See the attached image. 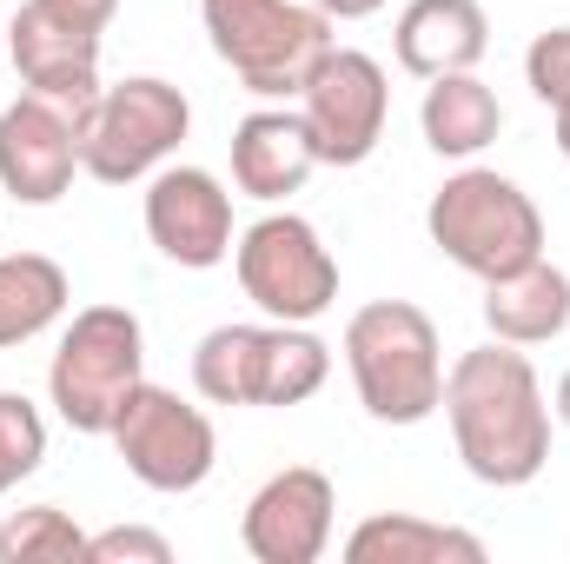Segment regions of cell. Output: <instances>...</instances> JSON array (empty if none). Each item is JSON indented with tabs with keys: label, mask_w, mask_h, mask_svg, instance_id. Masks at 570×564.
I'll list each match as a JSON object with an SVG mask.
<instances>
[{
	"label": "cell",
	"mask_w": 570,
	"mask_h": 564,
	"mask_svg": "<svg viewBox=\"0 0 570 564\" xmlns=\"http://www.w3.org/2000/svg\"><path fill=\"white\" fill-rule=\"evenodd\" d=\"M444 419L464 471L478 485L518 492L551 465V406L524 346H478L444 372Z\"/></svg>",
	"instance_id": "1"
},
{
	"label": "cell",
	"mask_w": 570,
	"mask_h": 564,
	"mask_svg": "<svg viewBox=\"0 0 570 564\" xmlns=\"http://www.w3.org/2000/svg\"><path fill=\"white\" fill-rule=\"evenodd\" d=\"M345 366L379 425H425L444 406V346L425 305L372 299L345 319Z\"/></svg>",
	"instance_id": "2"
},
{
	"label": "cell",
	"mask_w": 570,
	"mask_h": 564,
	"mask_svg": "<svg viewBox=\"0 0 570 564\" xmlns=\"http://www.w3.org/2000/svg\"><path fill=\"white\" fill-rule=\"evenodd\" d=\"M425 233L431 246L451 266H464L471 280H498V273H518V266L544 260V213H538V200L518 179L491 173V166H464V173H451L431 193Z\"/></svg>",
	"instance_id": "3"
},
{
	"label": "cell",
	"mask_w": 570,
	"mask_h": 564,
	"mask_svg": "<svg viewBox=\"0 0 570 564\" xmlns=\"http://www.w3.org/2000/svg\"><path fill=\"white\" fill-rule=\"evenodd\" d=\"M332 379V346L305 325H213L193 346V386L206 406H305Z\"/></svg>",
	"instance_id": "4"
},
{
	"label": "cell",
	"mask_w": 570,
	"mask_h": 564,
	"mask_svg": "<svg viewBox=\"0 0 570 564\" xmlns=\"http://www.w3.org/2000/svg\"><path fill=\"white\" fill-rule=\"evenodd\" d=\"M213 54L233 67V80L259 100H298L312 67L338 47L332 13L298 0H199Z\"/></svg>",
	"instance_id": "5"
},
{
	"label": "cell",
	"mask_w": 570,
	"mask_h": 564,
	"mask_svg": "<svg viewBox=\"0 0 570 564\" xmlns=\"http://www.w3.org/2000/svg\"><path fill=\"white\" fill-rule=\"evenodd\" d=\"M146 379V332L127 305H80L73 325L53 346L47 366V406L60 412V425L107 438L120 406L140 392Z\"/></svg>",
	"instance_id": "6"
},
{
	"label": "cell",
	"mask_w": 570,
	"mask_h": 564,
	"mask_svg": "<svg viewBox=\"0 0 570 564\" xmlns=\"http://www.w3.org/2000/svg\"><path fill=\"white\" fill-rule=\"evenodd\" d=\"M73 127H80V173H94L100 186H134L179 153V140L193 134V107L173 80L134 74L120 87H100V100Z\"/></svg>",
	"instance_id": "7"
},
{
	"label": "cell",
	"mask_w": 570,
	"mask_h": 564,
	"mask_svg": "<svg viewBox=\"0 0 570 564\" xmlns=\"http://www.w3.org/2000/svg\"><path fill=\"white\" fill-rule=\"evenodd\" d=\"M233 273L239 292L285 325H312L332 299H338V260L318 240L312 220L298 213H266L233 240Z\"/></svg>",
	"instance_id": "8"
},
{
	"label": "cell",
	"mask_w": 570,
	"mask_h": 564,
	"mask_svg": "<svg viewBox=\"0 0 570 564\" xmlns=\"http://www.w3.org/2000/svg\"><path fill=\"white\" fill-rule=\"evenodd\" d=\"M114 451H120V465L140 478L146 492H199L206 478H213V465H219V431L213 419L199 412V406H186L179 392H166V386H146L120 406V419H114Z\"/></svg>",
	"instance_id": "9"
},
{
	"label": "cell",
	"mask_w": 570,
	"mask_h": 564,
	"mask_svg": "<svg viewBox=\"0 0 570 564\" xmlns=\"http://www.w3.org/2000/svg\"><path fill=\"white\" fill-rule=\"evenodd\" d=\"M298 114L312 127L318 166H365L385 140V114H392L385 67L358 47H332L312 67V80L298 94Z\"/></svg>",
	"instance_id": "10"
},
{
	"label": "cell",
	"mask_w": 570,
	"mask_h": 564,
	"mask_svg": "<svg viewBox=\"0 0 570 564\" xmlns=\"http://www.w3.org/2000/svg\"><path fill=\"white\" fill-rule=\"evenodd\" d=\"M146 240L186 273L226 266L233 260V193L206 166H159L146 179Z\"/></svg>",
	"instance_id": "11"
},
{
	"label": "cell",
	"mask_w": 570,
	"mask_h": 564,
	"mask_svg": "<svg viewBox=\"0 0 570 564\" xmlns=\"http://www.w3.org/2000/svg\"><path fill=\"white\" fill-rule=\"evenodd\" d=\"M332 512H338L332 478L312 465H285L253 492L239 538L259 564H318L332 545Z\"/></svg>",
	"instance_id": "12"
},
{
	"label": "cell",
	"mask_w": 570,
	"mask_h": 564,
	"mask_svg": "<svg viewBox=\"0 0 570 564\" xmlns=\"http://www.w3.org/2000/svg\"><path fill=\"white\" fill-rule=\"evenodd\" d=\"M73 173H80V127L67 107L40 94L0 107V193H13L20 206H53L73 193Z\"/></svg>",
	"instance_id": "13"
},
{
	"label": "cell",
	"mask_w": 570,
	"mask_h": 564,
	"mask_svg": "<svg viewBox=\"0 0 570 564\" xmlns=\"http://www.w3.org/2000/svg\"><path fill=\"white\" fill-rule=\"evenodd\" d=\"M7 54H13L20 80H27V94L67 107L73 120L100 100V33L47 13L40 0H20V13L7 27Z\"/></svg>",
	"instance_id": "14"
},
{
	"label": "cell",
	"mask_w": 570,
	"mask_h": 564,
	"mask_svg": "<svg viewBox=\"0 0 570 564\" xmlns=\"http://www.w3.org/2000/svg\"><path fill=\"white\" fill-rule=\"evenodd\" d=\"M312 173H318V146H312L305 114H292V107H259V114H246V120L233 127V186H239L246 200L279 206V200H292Z\"/></svg>",
	"instance_id": "15"
},
{
	"label": "cell",
	"mask_w": 570,
	"mask_h": 564,
	"mask_svg": "<svg viewBox=\"0 0 570 564\" xmlns=\"http://www.w3.org/2000/svg\"><path fill=\"white\" fill-rule=\"evenodd\" d=\"M491 47V20L478 0H412L399 13V33H392V54L405 74L438 80V74H471Z\"/></svg>",
	"instance_id": "16"
},
{
	"label": "cell",
	"mask_w": 570,
	"mask_h": 564,
	"mask_svg": "<svg viewBox=\"0 0 570 564\" xmlns=\"http://www.w3.org/2000/svg\"><path fill=\"white\" fill-rule=\"evenodd\" d=\"M484 325L504 346H551L570 325V273H558L551 260H531L518 273L484 280Z\"/></svg>",
	"instance_id": "17"
},
{
	"label": "cell",
	"mask_w": 570,
	"mask_h": 564,
	"mask_svg": "<svg viewBox=\"0 0 570 564\" xmlns=\"http://www.w3.org/2000/svg\"><path fill=\"white\" fill-rule=\"evenodd\" d=\"M345 564H484V538L412 512H379L345 538Z\"/></svg>",
	"instance_id": "18"
},
{
	"label": "cell",
	"mask_w": 570,
	"mask_h": 564,
	"mask_svg": "<svg viewBox=\"0 0 570 564\" xmlns=\"http://www.w3.org/2000/svg\"><path fill=\"white\" fill-rule=\"evenodd\" d=\"M419 127H425V146L438 159H471V153H484L498 140L504 107L478 74H438V80H425Z\"/></svg>",
	"instance_id": "19"
},
{
	"label": "cell",
	"mask_w": 570,
	"mask_h": 564,
	"mask_svg": "<svg viewBox=\"0 0 570 564\" xmlns=\"http://www.w3.org/2000/svg\"><path fill=\"white\" fill-rule=\"evenodd\" d=\"M73 305V280L47 253H7L0 260V352L40 339Z\"/></svg>",
	"instance_id": "20"
},
{
	"label": "cell",
	"mask_w": 570,
	"mask_h": 564,
	"mask_svg": "<svg viewBox=\"0 0 570 564\" xmlns=\"http://www.w3.org/2000/svg\"><path fill=\"white\" fill-rule=\"evenodd\" d=\"M87 558V532L60 505H27L0 525V564H73Z\"/></svg>",
	"instance_id": "21"
},
{
	"label": "cell",
	"mask_w": 570,
	"mask_h": 564,
	"mask_svg": "<svg viewBox=\"0 0 570 564\" xmlns=\"http://www.w3.org/2000/svg\"><path fill=\"white\" fill-rule=\"evenodd\" d=\"M40 458H47V419H40V406L27 392H0V498L20 478H33Z\"/></svg>",
	"instance_id": "22"
},
{
	"label": "cell",
	"mask_w": 570,
	"mask_h": 564,
	"mask_svg": "<svg viewBox=\"0 0 570 564\" xmlns=\"http://www.w3.org/2000/svg\"><path fill=\"white\" fill-rule=\"evenodd\" d=\"M524 80L544 107H564L570 100V27H544L524 54Z\"/></svg>",
	"instance_id": "23"
},
{
	"label": "cell",
	"mask_w": 570,
	"mask_h": 564,
	"mask_svg": "<svg viewBox=\"0 0 570 564\" xmlns=\"http://www.w3.org/2000/svg\"><path fill=\"white\" fill-rule=\"evenodd\" d=\"M87 558L94 564H173V545L159 538V532H146V525H114V532H94L87 538Z\"/></svg>",
	"instance_id": "24"
},
{
	"label": "cell",
	"mask_w": 570,
	"mask_h": 564,
	"mask_svg": "<svg viewBox=\"0 0 570 564\" xmlns=\"http://www.w3.org/2000/svg\"><path fill=\"white\" fill-rule=\"evenodd\" d=\"M40 7L60 13V20H73V27H87V33H107L114 13H120V0H40Z\"/></svg>",
	"instance_id": "25"
},
{
	"label": "cell",
	"mask_w": 570,
	"mask_h": 564,
	"mask_svg": "<svg viewBox=\"0 0 570 564\" xmlns=\"http://www.w3.org/2000/svg\"><path fill=\"white\" fill-rule=\"evenodd\" d=\"M318 13H332V20H365V13H379L385 0H312Z\"/></svg>",
	"instance_id": "26"
},
{
	"label": "cell",
	"mask_w": 570,
	"mask_h": 564,
	"mask_svg": "<svg viewBox=\"0 0 570 564\" xmlns=\"http://www.w3.org/2000/svg\"><path fill=\"white\" fill-rule=\"evenodd\" d=\"M551 412H558V419L570 425V372H564V379H558V399H551Z\"/></svg>",
	"instance_id": "27"
},
{
	"label": "cell",
	"mask_w": 570,
	"mask_h": 564,
	"mask_svg": "<svg viewBox=\"0 0 570 564\" xmlns=\"http://www.w3.org/2000/svg\"><path fill=\"white\" fill-rule=\"evenodd\" d=\"M551 114H558V146H564V159H570V100L564 107H551Z\"/></svg>",
	"instance_id": "28"
}]
</instances>
